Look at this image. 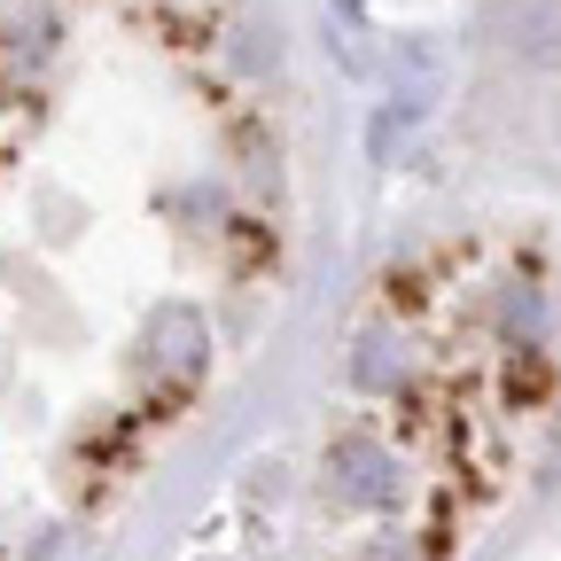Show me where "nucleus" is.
<instances>
[{
    "label": "nucleus",
    "instance_id": "f03ea898",
    "mask_svg": "<svg viewBox=\"0 0 561 561\" xmlns=\"http://www.w3.org/2000/svg\"><path fill=\"white\" fill-rule=\"evenodd\" d=\"M507 328L530 335V328H538V297H507Z\"/></svg>",
    "mask_w": 561,
    "mask_h": 561
},
{
    "label": "nucleus",
    "instance_id": "f257e3e1",
    "mask_svg": "<svg viewBox=\"0 0 561 561\" xmlns=\"http://www.w3.org/2000/svg\"><path fill=\"white\" fill-rule=\"evenodd\" d=\"M335 468H343L351 500H390V460L375 445H335Z\"/></svg>",
    "mask_w": 561,
    "mask_h": 561
}]
</instances>
